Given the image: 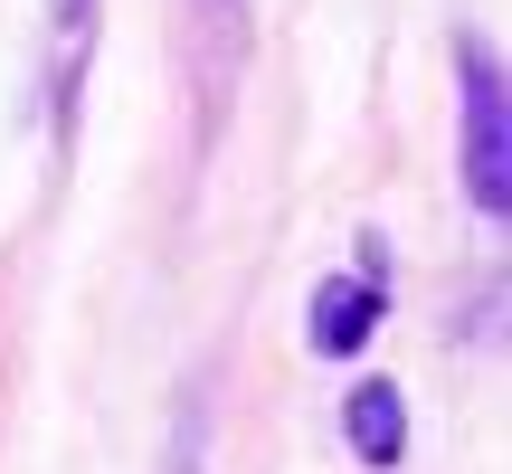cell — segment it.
Segmentation results:
<instances>
[{
    "label": "cell",
    "instance_id": "6da1fadb",
    "mask_svg": "<svg viewBox=\"0 0 512 474\" xmlns=\"http://www.w3.org/2000/svg\"><path fill=\"white\" fill-rule=\"evenodd\" d=\"M465 190H475V209H512V124L484 48H465Z\"/></svg>",
    "mask_w": 512,
    "mask_h": 474
},
{
    "label": "cell",
    "instance_id": "7a4b0ae2",
    "mask_svg": "<svg viewBox=\"0 0 512 474\" xmlns=\"http://www.w3.org/2000/svg\"><path fill=\"white\" fill-rule=\"evenodd\" d=\"M380 304H389V294L370 285V275H332V285L313 294V342H323L332 361H342V351H361L370 332H380Z\"/></svg>",
    "mask_w": 512,
    "mask_h": 474
},
{
    "label": "cell",
    "instance_id": "3957f363",
    "mask_svg": "<svg viewBox=\"0 0 512 474\" xmlns=\"http://www.w3.org/2000/svg\"><path fill=\"white\" fill-rule=\"evenodd\" d=\"M342 427H351V446H361L370 465H399V446H408V418H399V389H351V408H342Z\"/></svg>",
    "mask_w": 512,
    "mask_h": 474
}]
</instances>
